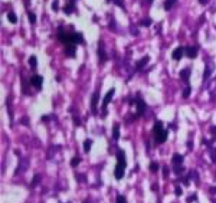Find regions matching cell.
Instances as JSON below:
<instances>
[{"instance_id": "38", "label": "cell", "mask_w": 216, "mask_h": 203, "mask_svg": "<svg viewBox=\"0 0 216 203\" xmlns=\"http://www.w3.org/2000/svg\"><path fill=\"white\" fill-rule=\"evenodd\" d=\"M210 131L213 133V138H216V127H215V125H213V127L210 128Z\"/></svg>"}, {"instance_id": "3", "label": "cell", "mask_w": 216, "mask_h": 203, "mask_svg": "<svg viewBox=\"0 0 216 203\" xmlns=\"http://www.w3.org/2000/svg\"><path fill=\"white\" fill-rule=\"evenodd\" d=\"M136 105H137V113H138V115H143L144 111H146V102H144V100L140 98V97H137L136 98Z\"/></svg>"}, {"instance_id": "8", "label": "cell", "mask_w": 216, "mask_h": 203, "mask_svg": "<svg viewBox=\"0 0 216 203\" xmlns=\"http://www.w3.org/2000/svg\"><path fill=\"white\" fill-rule=\"evenodd\" d=\"M28 167H29V160H28L26 157H22L20 163H19V167H17V170H16V173L26 171V170H28Z\"/></svg>"}, {"instance_id": "15", "label": "cell", "mask_w": 216, "mask_h": 203, "mask_svg": "<svg viewBox=\"0 0 216 203\" xmlns=\"http://www.w3.org/2000/svg\"><path fill=\"white\" fill-rule=\"evenodd\" d=\"M172 163L174 166H182V163H183V156H182V154H174L172 158Z\"/></svg>"}, {"instance_id": "4", "label": "cell", "mask_w": 216, "mask_h": 203, "mask_svg": "<svg viewBox=\"0 0 216 203\" xmlns=\"http://www.w3.org/2000/svg\"><path fill=\"white\" fill-rule=\"evenodd\" d=\"M42 82H43V78L41 75H33L32 78H30V84H32L36 90H41L42 88Z\"/></svg>"}, {"instance_id": "11", "label": "cell", "mask_w": 216, "mask_h": 203, "mask_svg": "<svg viewBox=\"0 0 216 203\" xmlns=\"http://www.w3.org/2000/svg\"><path fill=\"white\" fill-rule=\"evenodd\" d=\"M149 62H150V56H144V58H141L140 61H138V62L136 64V69H137V71H141V69H143V68L146 66V65H147Z\"/></svg>"}, {"instance_id": "28", "label": "cell", "mask_w": 216, "mask_h": 203, "mask_svg": "<svg viewBox=\"0 0 216 203\" xmlns=\"http://www.w3.org/2000/svg\"><path fill=\"white\" fill-rule=\"evenodd\" d=\"M190 91H192V88H190V85H186V88H184V91H183V98H187L189 95H190Z\"/></svg>"}, {"instance_id": "2", "label": "cell", "mask_w": 216, "mask_h": 203, "mask_svg": "<svg viewBox=\"0 0 216 203\" xmlns=\"http://www.w3.org/2000/svg\"><path fill=\"white\" fill-rule=\"evenodd\" d=\"M183 55H186V49H184L183 46H179V48H176V49L173 51L172 58L174 59V61H179V59H182Z\"/></svg>"}, {"instance_id": "40", "label": "cell", "mask_w": 216, "mask_h": 203, "mask_svg": "<svg viewBox=\"0 0 216 203\" xmlns=\"http://www.w3.org/2000/svg\"><path fill=\"white\" fill-rule=\"evenodd\" d=\"M163 173H164V176H167V173H169V170H167V167H163Z\"/></svg>"}, {"instance_id": "17", "label": "cell", "mask_w": 216, "mask_h": 203, "mask_svg": "<svg viewBox=\"0 0 216 203\" xmlns=\"http://www.w3.org/2000/svg\"><path fill=\"white\" fill-rule=\"evenodd\" d=\"M189 77H190V69H189V68L180 71V78L183 79L184 82H189Z\"/></svg>"}, {"instance_id": "43", "label": "cell", "mask_w": 216, "mask_h": 203, "mask_svg": "<svg viewBox=\"0 0 216 203\" xmlns=\"http://www.w3.org/2000/svg\"><path fill=\"white\" fill-rule=\"evenodd\" d=\"M144 1H146V3H149V4H151V3H153V0H144Z\"/></svg>"}, {"instance_id": "19", "label": "cell", "mask_w": 216, "mask_h": 203, "mask_svg": "<svg viewBox=\"0 0 216 203\" xmlns=\"http://www.w3.org/2000/svg\"><path fill=\"white\" fill-rule=\"evenodd\" d=\"M212 71H213V65H212V64H209L207 68L205 69V74H203V81H206V79L210 78V72H212Z\"/></svg>"}, {"instance_id": "35", "label": "cell", "mask_w": 216, "mask_h": 203, "mask_svg": "<svg viewBox=\"0 0 216 203\" xmlns=\"http://www.w3.org/2000/svg\"><path fill=\"white\" fill-rule=\"evenodd\" d=\"M112 3H114V4H118L120 7L124 9V1H122V0H112Z\"/></svg>"}, {"instance_id": "9", "label": "cell", "mask_w": 216, "mask_h": 203, "mask_svg": "<svg viewBox=\"0 0 216 203\" xmlns=\"http://www.w3.org/2000/svg\"><path fill=\"white\" fill-rule=\"evenodd\" d=\"M124 166H121L117 163V166H115V169H114V176H115V179H122V176H124Z\"/></svg>"}, {"instance_id": "6", "label": "cell", "mask_w": 216, "mask_h": 203, "mask_svg": "<svg viewBox=\"0 0 216 203\" xmlns=\"http://www.w3.org/2000/svg\"><path fill=\"white\" fill-rule=\"evenodd\" d=\"M184 49H186V56L187 58L194 59V58L197 56V48H194V46H186Z\"/></svg>"}, {"instance_id": "41", "label": "cell", "mask_w": 216, "mask_h": 203, "mask_svg": "<svg viewBox=\"0 0 216 203\" xmlns=\"http://www.w3.org/2000/svg\"><path fill=\"white\" fill-rule=\"evenodd\" d=\"M192 200H196V196H190V197H189V200H187V202H192Z\"/></svg>"}, {"instance_id": "12", "label": "cell", "mask_w": 216, "mask_h": 203, "mask_svg": "<svg viewBox=\"0 0 216 203\" xmlns=\"http://www.w3.org/2000/svg\"><path fill=\"white\" fill-rule=\"evenodd\" d=\"M64 13L65 14H71V13H74L75 12V3H72V1H68L66 4L64 6Z\"/></svg>"}, {"instance_id": "30", "label": "cell", "mask_w": 216, "mask_h": 203, "mask_svg": "<svg viewBox=\"0 0 216 203\" xmlns=\"http://www.w3.org/2000/svg\"><path fill=\"white\" fill-rule=\"evenodd\" d=\"M173 171H174L176 174H180V173H183L184 171V167H182V166H174Z\"/></svg>"}, {"instance_id": "36", "label": "cell", "mask_w": 216, "mask_h": 203, "mask_svg": "<svg viewBox=\"0 0 216 203\" xmlns=\"http://www.w3.org/2000/svg\"><path fill=\"white\" fill-rule=\"evenodd\" d=\"M210 153H212V160L216 163V148H210Z\"/></svg>"}, {"instance_id": "31", "label": "cell", "mask_w": 216, "mask_h": 203, "mask_svg": "<svg viewBox=\"0 0 216 203\" xmlns=\"http://www.w3.org/2000/svg\"><path fill=\"white\" fill-rule=\"evenodd\" d=\"M79 163H81V158H79V157H75V158H72V161H71V166H72V167H75V166H78Z\"/></svg>"}, {"instance_id": "5", "label": "cell", "mask_w": 216, "mask_h": 203, "mask_svg": "<svg viewBox=\"0 0 216 203\" xmlns=\"http://www.w3.org/2000/svg\"><path fill=\"white\" fill-rule=\"evenodd\" d=\"M98 58H99V62H105L108 58L105 55V51H104V43H102V40H99V43H98Z\"/></svg>"}, {"instance_id": "44", "label": "cell", "mask_w": 216, "mask_h": 203, "mask_svg": "<svg viewBox=\"0 0 216 203\" xmlns=\"http://www.w3.org/2000/svg\"><path fill=\"white\" fill-rule=\"evenodd\" d=\"M69 1H72V3H75V1H76V0H69Z\"/></svg>"}, {"instance_id": "33", "label": "cell", "mask_w": 216, "mask_h": 203, "mask_svg": "<svg viewBox=\"0 0 216 203\" xmlns=\"http://www.w3.org/2000/svg\"><path fill=\"white\" fill-rule=\"evenodd\" d=\"M150 170H151V171H157V170H159V164L153 161V163L150 164Z\"/></svg>"}, {"instance_id": "32", "label": "cell", "mask_w": 216, "mask_h": 203, "mask_svg": "<svg viewBox=\"0 0 216 203\" xmlns=\"http://www.w3.org/2000/svg\"><path fill=\"white\" fill-rule=\"evenodd\" d=\"M52 10L54 12L59 10V1H58V0H54V3H52Z\"/></svg>"}, {"instance_id": "39", "label": "cell", "mask_w": 216, "mask_h": 203, "mask_svg": "<svg viewBox=\"0 0 216 203\" xmlns=\"http://www.w3.org/2000/svg\"><path fill=\"white\" fill-rule=\"evenodd\" d=\"M131 30H133L131 33L134 35V36H136V35H138V30H136V29H134V26H131Z\"/></svg>"}, {"instance_id": "16", "label": "cell", "mask_w": 216, "mask_h": 203, "mask_svg": "<svg viewBox=\"0 0 216 203\" xmlns=\"http://www.w3.org/2000/svg\"><path fill=\"white\" fill-rule=\"evenodd\" d=\"M117 156H118V164H121V166H124V167H125V164H127V161H125V153H124V151H122V150H118V154H117Z\"/></svg>"}, {"instance_id": "1", "label": "cell", "mask_w": 216, "mask_h": 203, "mask_svg": "<svg viewBox=\"0 0 216 203\" xmlns=\"http://www.w3.org/2000/svg\"><path fill=\"white\" fill-rule=\"evenodd\" d=\"M56 38H58V40L61 42V43H64V45H75L74 43V32H68V30H65L64 27H59L58 30H56Z\"/></svg>"}, {"instance_id": "24", "label": "cell", "mask_w": 216, "mask_h": 203, "mask_svg": "<svg viewBox=\"0 0 216 203\" xmlns=\"http://www.w3.org/2000/svg\"><path fill=\"white\" fill-rule=\"evenodd\" d=\"M7 20L14 25V23H17V16H16L13 12H9V13H7Z\"/></svg>"}, {"instance_id": "23", "label": "cell", "mask_w": 216, "mask_h": 203, "mask_svg": "<svg viewBox=\"0 0 216 203\" xmlns=\"http://www.w3.org/2000/svg\"><path fill=\"white\" fill-rule=\"evenodd\" d=\"M176 1H177V0H166V1H164V10H170L173 6L176 4Z\"/></svg>"}, {"instance_id": "45", "label": "cell", "mask_w": 216, "mask_h": 203, "mask_svg": "<svg viewBox=\"0 0 216 203\" xmlns=\"http://www.w3.org/2000/svg\"><path fill=\"white\" fill-rule=\"evenodd\" d=\"M85 203H88V202H85Z\"/></svg>"}, {"instance_id": "22", "label": "cell", "mask_w": 216, "mask_h": 203, "mask_svg": "<svg viewBox=\"0 0 216 203\" xmlns=\"http://www.w3.org/2000/svg\"><path fill=\"white\" fill-rule=\"evenodd\" d=\"M140 25L141 26H144V27H149V26L153 25V19H151V17H144V19H141Z\"/></svg>"}, {"instance_id": "13", "label": "cell", "mask_w": 216, "mask_h": 203, "mask_svg": "<svg viewBox=\"0 0 216 203\" xmlns=\"http://www.w3.org/2000/svg\"><path fill=\"white\" fill-rule=\"evenodd\" d=\"M74 43L75 45H85V39H84L82 33L74 32Z\"/></svg>"}, {"instance_id": "7", "label": "cell", "mask_w": 216, "mask_h": 203, "mask_svg": "<svg viewBox=\"0 0 216 203\" xmlns=\"http://www.w3.org/2000/svg\"><path fill=\"white\" fill-rule=\"evenodd\" d=\"M114 94H115V90H114V88H111V90L107 92V95L104 97V101H102V108H104V110L107 108V105L109 104V101H111V98H112V95H114Z\"/></svg>"}, {"instance_id": "34", "label": "cell", "mask_w": 216, "mask_h": 203, "mask_svg": "<svg viewBox=\"0 0 216 203\" xmlns=\"http://www.w3.org/2000/svg\"><path fill=\"white\" fill-rule=\"evenodd\" d=\"M117 203H127V199H125L124 196H121V194H120L118 197H117Z\"/></svg>"}, {"instance_id": "37", "label": "cell", "mask_w": 216, "mask_h": 203, "mask_svg": "<svg viewBox=\"0 0 216 203\" xmlns=\"http://www.w3.org/2000/svg\"><path fill=\"white\" fill-rule=\"evenodd\" d=\"M176 194H177V196H180V194H182V187H179V186L176 187Z\"/></svg>"}, {"instance_id": "25", "label": "cell", "mask_w": 216, "mask_h": 203, "mask_svg": "<svg viewBox=\"0 0 216 203\" xmlns=\"http://www.w3.org/2000/svg\"><path fill=\"white\" fill-rule=\"evenodd\" d=\"M29 66L32 68V69H35V68L38 66V58H36V56H30V58H29Z\"/></svg>"}, {"instance_id": "26", "label": "cell", "mask_w": 216, "mask_h": 203, "mask_svg": "<svg viewBox=\"0 0 216 203\" xmlns=\"http://www.w3.org/2000/svg\"><path fill=\"white\" fill-rule=\"evenodd\" d=\"M28 17H29V22L32 23V25H35V23H36V14H35V13H32L30 10H28Z\"/></svg>"}, {"instance_id": "10", "label": "cell", "mask_w": 216, "mask_h": 203, "mask_svg": "<svg viewBox=\"0 0 216 203\" xmlns=\"http://www.w3.org/2000/svg\"><path fill=\"white\" fill-rule=\"evenodd\" d=\"M98 100H99V92L95 91V92L92 94V97H91V108H92V111H94V113H95V110H97Z\"/></svg>"}, {"instance_id": "18", "label": "cell", "mask_w": 216, "mask_h": 203, "mask_svg": "<svg viewBox=\"0 0 216 203\" xmlns=\"http://www.w3.org/2000/svg\"><path fill=\"white\" fill-rule=\"evenodd\" d=\"M163 131H164L163 130V123L162 121H156V124H154V133H156V135H159Z\"/></svg>"}, {"instance_id": "20", "label": "cell", "mask_w": 216, "mask_h": 203, "mask_svg": "<svg viewBox=\"0 0 216 203\" xmlns=\"http://www.w3.org/2000/svg\"><path fill=\"white\" fill-rule=\"evenodd\" d=\"M112 138L114 140H118L120 138V125L118 124H114V127H112Z\"/></svg>"}, {"instance_id": "14", "label": "cell", "mask_w": 216, "mask_h": 203, "mask_svg": "<svg viewBox=\"0 0 216 203\" xmlns=\"http://www.w3.org/2000/svg\"><path fill=\"white\" fill-rule=\"evenodd\" d=\"M75 52H76L75 45H68L66 48H65V55H66V56L75 58Z\"/></svg>"}, {"instance_id": "29", "label": "cell", "mask_w": 216, "mask_h": 203, "mask_svg": "<svg viewBox=\"0 0 216 203\" xmlns=\"http://www.w3.org/2000/svg\"><path fill=\"white\" fill-rule=\"evenodd\" d=\"M39 181H41V174H36L35 177H33V180H32V186L35 187V186H38L39 184Z\"/></svg>"}, {"instance_id": "27", "label": "cell", "mask_w": 216, "mask_h": 203, "mask_svg": "<svg viewBox=\"0 0 216 203\" xmlns=\"http://www.w3.org/2000/svg\"><path fill=\"white\" fill-rule=\"evenodd\" d=\"M91 146H92V141H91V140H85V143H84V150H85V153H88V151L91 150Z\"/></svg>"}, {"instance_id": "21", "label": "cell", "mask_w": 216, "mask_h": 203, "mask_svg": "<svg viewBox=\"0 0 216 203\" xmlns=\"http://www.w3.org/2000/svg\"><path fill=\"white\" fill-rule=\"evenodd\" d=\"M156 140H157V143H164L167 140V131H163L159 135H156Z\"/></svg>"}, {"instance_id": "42", "label": "cell", "mask_w": 216, "mask_h": 203, "mask_svg": "<svg viewBox=\"0 0 216 203\" xmlns=\"http://www.w3.org/2000/svg\"><path fill=\"white\" fill-rule=\"evenodd\" d=\"M199 1H200V3H202V4H206V3H207V1H209V0H199Z\"/></svg>"}]
</instances>
